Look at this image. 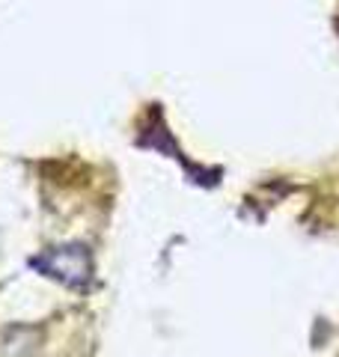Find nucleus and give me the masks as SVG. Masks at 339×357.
I'll list each match as a JSON object with an SVG mask.
<instances>
[{"instance_id":"f257e3e1","label":"nucleus","mask_w":339,"mask_h":357,"mask_svg":"<svg viewBox=\"0 0 339 357\" xmlns=\"http://www.w3.org/2000/svg\"><path fill=\"white\" fill-rule=\"evenodd\" d=\"M30 268L66 289L84 292L93 280V253L86 244H56L30 259Z\"/></svg>"}]
</instances>
